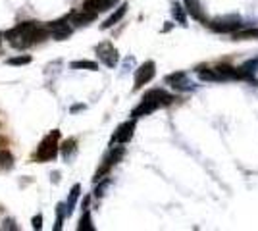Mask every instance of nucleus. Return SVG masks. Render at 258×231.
Masks as SVG:
<instances>
[{
    "label": "nucleus",
    "instance_id": "obj_1",
    "mask_svg": "<svg viewBox=\"0 0 258 231\" xmlns=\"http://www.w3.org/2000/svg\"><path fill=\"white\" fill-rule=\"evenodd\" d=\"M48 33H50V29L39 25L37 22H23L20 25H16L14 29H10L6 33V39L16 48H27L31 44L44 41L48 37Z\"/></svg>",
    "mask_w": 258,
    "mask_h": 231
},
{
    "label": "nucleus",
    "instance_id": "obj_2",
    "mask_svg": "<svg viewBox=\"0 0 258 231\" xmlns=\"http://www.w3.org/2000/svg\"><path fill=\"white\" fill-rule=\"evenodd\" d=\"M173 100H175V97L170 95L168 91H164V89H151V91L145 93V97H143L139 106L133 108L131 116H133L135 120H137V118H143V116H149V114H152V112L162 108V106L172 104Z\"/></svg>",
    "mask_w": 258,
    "mask_h": 231
},
{
    "label": "nucleus",
    "instance_id": "obj_3",
    "mask_svg": "<svg viewBox=\"0 0 258 231\" xmlns=\"http://www.w3.org/2000/svg\"><path fill=\"white\" fill-rule=\"evenodd\" d=\"M58 137L60 131H52L44 137L41 144L37 146V152H35V160L39 162H50L58 156Z\"/></svg>",
    "mask_w": 258,
    "mask_h": 231
},
{
    "label": "nucleus",
    "instance_id": "obj_4",
    "mask_svg": "<svg viewBox=\"0 0 258 231\" xmlns=\"http://www.w3.org/2000/svg\"><path fill=\"white\" fill-rule=\"evenodd\" d=\"M214 33H237L239 29H243V20L239 16H227V18H218V20H208L206 23Z\"/></svg>",
    "mask_w": 258,
    "mask_h": 231
},
{
    "label": "nucleus",
    "instance_id": "obj_5",
    "mask_svg": "<svg viewBox=\"0 0 258 231\" xmlns=\"http://www.w3.org/2000/svg\"><path fill=\"white\" fill-rule=\"evenodd\" d=\"M123 154H125V148L123 146H112L110 148V152L104 156V160H102V166L97 170V174H95V181H100V179H104L108 172L114 168V166L118 164L119 160L123 158Z\"/></svg>",
    "mask_w": 258,
    "mask_h": 231
},
{
    "label": "nucleus",
    "instance_id": "obj_6",
    "mask_svg": "<svg viewBox=\"0 0 258 231\" xmlns=\"http://www.w3.org/2000/svg\"><path fill=\"white\" fill-rule=\"evenodd\" d=\"M97 54H98V60L108 67H116L119 62V54L118 50H116V46L112 43H100L97 46Z\"/></svg>",
    "mask_w": 258,
    "mask_h": 231
},
{
    "label": "nucleus",
    "instance_id": "obj_7",
    "mask_svg": "<svg viewBox=\"0 0 258 231\" xmlns=\"http://www.w3.org/2000/svg\"><path fill=\"white\" fill-rule=\"evenodd\" d=\"M156 75V64L149 60V62H145V64H141L137 67V71H135V89H141L143 85H147L149 81H152V77Z\"/></svg>",
    "mask_w": 258,
    "mask_h": 231
},
{
    "label": "nucleus",
    "instance_id": "obj_8",
    "mask_svg": "<svg viewBox=\"0 0 258 231\" xmlns=\"http://www.w3.org/2000/svg\"><path fill=\"white\" fill-rule=\"evenodd\" d=\"M133 133H135V118L133 120H127L123 121L121 125H119L118 129L114 131L112 135V144H125L131 141V137H133Z\"/></svg>",
    "mask_w": 258,
    "mask_h": 231
},
{
    "label": "nucleus",
    "instance_id": "obj_9",
    "mask_svg": "<svg viewBox=\"0 0 258 231\" xmlns=\"http://www.w3.org/2000/svg\"><path fill=\"white\" fill-rule=\"evenodd\" d=\"M166 83L170 85L175 91H191L193 89V83L189 81V77L185 71H175V73H170L166 77Z\"/></svg>",
    "mask_w": 258,
    "mask_h": 231
},
{
    "label": "nucleus",
    "instance_id": "obj_10",
    "mask_svg": "<svg viewBox=\"0 0 258 231\" xmlns=\"http://www.w3.org/2000/svg\"><path fill=\"white\" fill-rule=\"evenodd\" d=\"M183 4H185L187 14H189L193 20L205 23V25L208 23V18H206L205 8H203V2H201V0H183Z\"/></svg>",
    "mask_w": 258,
    "mask_h": 231
},
{
    "label": "nucleus",
    "instance_id": "obj_11",
    "mask_svg": "<svg viewBox=\"0 0 258 231\" xmlns=\"http://www.w3.org/2000/svg\"><path fill=\"white\" fill-rule=\"evenodd\" d=\"M48 29H50V35H52L56 41H66L72 35V27L68 25V20H60V22L50 23Z\"/></svg>",
    "mask_w": 258,
    "mask_h": 231
},
{
    "label": "nucleus",
    "instance_id": "obj_12",
    "mask_svg": "<svg viewBox=\"0 0 258 231\" xmlns=\"http://www.w3.org/2000/svg\"><path fill=\"white\" fill-rule=\"evenodd\" d=\"M95 18H97V12L81 8L79 12H74V14L70 16V22L74 23V25H87V23L93 22Z\"/></svg>",
    "mask_w": 258,
    "mask_h": 231
},
{
    "label": "nucleus",
    "instance_id": "obj_13",
    "mask_svg": "<svg viewBox=\"0 0 258 231\" xmlns=\"http://www.w3.org/2000/svg\"><path fill=\"white\" fill-rule=\"evenodd\" d=\"M116 2L118 0H87L85 4H83V8L87 10H93V12H104V10H110V8H114L116 6Z\"/></svg>",
    "mask_w": 258,
    "mask_h": 231
},
{
    "label": "nucleus",
    "instance_id": "obj_14",
    "mask_svg": "<svg viewBox=\"0 0 258 231\" xmlns=\"http://www.w3.org/2000/svg\"><path fill=\"white\" fill-rule=\"evenodd\" d=\"M125 14H127V4H121V6H118V8H116V12H114V14L108 18L106 22L102 23V29H110V27H114L116 23L123 20V16H125Z\"/></svg>",
    "mask_w": 258,
    "mask_h": 231
},
{
    "label": "nucleus",
    "instance_id": "obj_15",
    "mask_svg": "<svg viewBox=\"0 0 258 231\" xmlns=\"http://www.w3.org/2000/svg\"><path fill=\"white\" fill-rule=\"evenodd\" d=\"M250 39H258V27H243L233 33V41H250Z\"/></svg>",
    "mask_w": 258,
    "mask_h": 231
},
{
    "label": "nucleus",
    "instance_id": "obj_16",
    "mask_svg": "<svg viewBox=\"0 0 258 231\" xmlns=\"http://www.w3.org/2000/svg\"><path fill=\"white\" fill-rule=\"evenodd\" d=\"M172 14H173V18L181 23V25H187V10H185V6H181L179 2H173Z\"/></svg>",
    "mask_w": 258,
    "mask_h": 231
},
{
    "label": "nucleus",
    "instance_id": "obj_17",
    "mask_svg": "<svg viewBox=\"0 0 258 231\" xmlns=\"http://www.w3.org/2000/svg\"><path fill=\"white\" fill-rule=\"evenodd\" d=\"M79 193H81V187L79 185H74L72 187V193H70V198H68V202H66V208H68V216L74 212V206H76L77 198H79Z\"/></svg>",
    "mask_w": 258,
    "mask_h": 231
},
{
    "label": "nucleus",
    "instance_id": "obj_18",
    "mask_svg": "<svg viewBox=\"0 0 258 231\" xmlns=\"http://www.w3.org/2000/svg\"><path fill=\"white\" fill-rule=\"evenodd\" d=\"M76 139H68L64 144H62V152H64V158L66 160H72L74 158V154H76L77 146H76Z\"/></svg>",
    "mask_w": 258,
    "mask_h": 231
},
{
    "label": "nucleus",
    "instance_id": "obj_19",
    "mask_svg": "<svg viewBox=\"0 0 258 231\" xmlns=\"http://www.w3.org/2000/svg\"><path fill=\"white\" fill-rule=\"evenodd\" d=\"M72 67L74 69H91V71H97L98 64L97 62H91V60H77V62H72Z\"/></svg>",
    "mask_w": 258,
    "mask_h": 231
},
{
    "label": "nucleus",
    "instance_id": "obj_20",
    "mask_svg": "<svg viewBox=\"0 0 258 231\" xmlns=\"http://www.w3.org/2000/svg\"><path fill=\"white\" fill-rule=\"evenodd\" d=\"M14 166V156L8 150H0V170H10Z\"/></svg>",
    "mask_w": 258,
    "mask_h": 231
},
{
    "label": "nucleus",
    "instance_id": "obj_21",
    "mask_svg": "<svg viewBox=\"0 0 258 231\" xmlns=\"http://www.w3.org/2000/svg\"><path fill=\"white\" fill-rule=\"evenodd\" d=\"M95 225H93V220H91V214L89 210H85V214L81 216V221H79V231H93Z\"/></svg>",
    "mask_w": 258,
    "mask_h": 231
},
{
    "label": "nucleus",
    "instance_id": "obj_22",
    "mask_svg": "<svg viewBox=\"0 0 258 231\" xmlns=\"http://www.w3.org/2000/svg\"><path fill=\"white\" fill-rule=\"evenodd\" d=\"M56 212H58V218H56V229H62L64 216H68V208H66V204H58V206H56Z\"/></svg>",
    "mask_w": 258,
    "mask_h": 231
},
{
    "label": "nucleus",
    "instance_id": "obj_23",
    "mask_svg": "<svg viewBox=\"0 0 258 231\" xmlns=\"http://www.w3.org/2000/svg\"><path fill=\"white\" fill-rule=\"evenodd\" d=\"M29 62H31V56H16V58H10V60H8L10 66H25V64H29Z\"/></svg>",
    "mask_w": 258,
    "mask_h": 231
},
{
    "label": "nucleus",
    "instance_id": "obj_24",
    "mask_svg": "<svg viewBox=\"0 0 258 231\" xmlns=\"http://www.w3.org/2000/svg\"><path fill=\"white\" fill-rule=\"evenodd\" d=\"M33 227H35V229H41V227H43V216H41V214L33 218Z\"/></svg>",
    "mask_w": 258,
    "mask_h": 231
},
{
    "label": "nucleus",
    "instance_id": "obj_25",
    "mask_svg": "<svg viewBox=\"0 0 258 231\" xmlns=\"http://www.w3.org/2000/svg\"><path fill=\"white\" fill-rule=\"evenodd\" d=\"M106 187H108V181H104L102 185H98L97 191H95V197H102V195H104V189Z\"/></svg>",
    "mask_w": 258,
    "mask_h": 231
},
{
    "label": "nucleus",
    "instance_id": "obj_26",
    "mask_svg": "<svg viewBox=\"0 0 258 231\" xmlns=\"http://www.w3.org/2000/svg\"><path fill=\"white\" fill-rule=\"evenodd\" d=\"M83 108H85V106H83V104H79V106H74V108H72V112H77V110H83Z\"/></svg>",
    "mask_w": 258,
    "mask_h": 231
},
{
    "label": "nucleus",
    "instance_id": "obj_27",
    "mask_svg": "<svg viewBox=\"0 0 258 231\" xmlns=\"http://www.w3.org/2000/svg\"><path fill=\"white\" fill-rule=\"evenodd\" d=\"M0 44H2V35H0Z\"/></svg>",
    "mask_w": 258,
    "mask_h": 231
}]
</instances>
